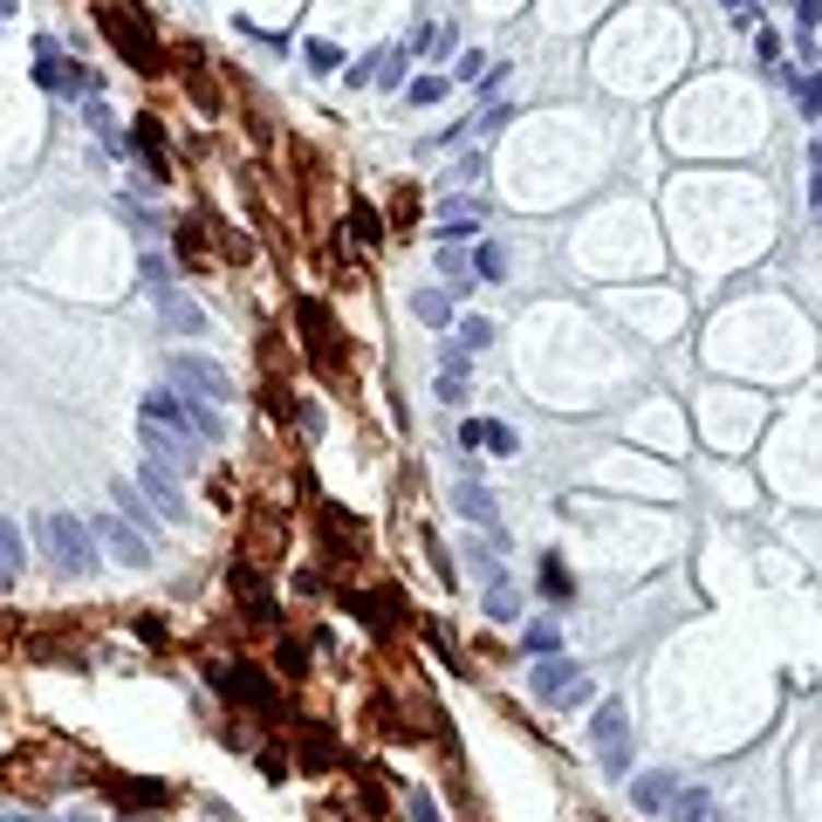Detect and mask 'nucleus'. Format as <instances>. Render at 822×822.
I'll return each instance as SVG.
<instances>
[{"mask_svg": "<svg viewBox=\"0 0 822 822\" xmlns=\"http://www.w3.org/2000/svg\"><path fill=\"white\" fill-rule=\"evenodd\" d=\"M35 542H42V555L56 562L62 576H96V562H103V542H96V528L83 521V514H42L35 521Z\"/></svg>", "mask_w": 822, "mask_h": 822, "instance_id": "1", "label": "nucleus"}, {"mask_svg": "<svg viewBox=\"0 0 822 822\" xmlns=\"http://www.w3.org/2000/svg\"><path fill=\"white\" fill-rule=\"evenodd\" d=\"M206 685H213L226 706H247V713H274L281 706V692H274V679L261 672V665H234V658H226V665L206 672Z\"/></svg>", "mask_w": 822, "mask_h": 822, "instance_id": "2", "label": "nucleus"}, {"mask_svg": "<svg viewBox=\"0 0 822 822\" xmlns=\"http://www.w3.org/2000/svg\"><path fill=\"white\" fill-rule=\"evenodd\" d=\"M144 419H158V425H172V432H192L199 446L220 439V411L199 404V398H186V391H151V398H144Z\"/></svg>", "mask_w": 822, "mask_h": 822, "instance_id": "3", "label": "nucleus"}, {"mask_svg": "<svg viewBox=\"0 0 822 822\" xmlns=\"http://www.w3.org/2000/svg\"><path fill=\"white\" fill-rule=\"evenodd\" d=\"M35 83H42L48 96H62V103H90V96H96V75H90L83 62H69L56 42H35Z\"/></svg>", "mask_w": 822, "mask_h": 822, "instance_id": "4", "label": "nucleus"}, {"mask_svg": "<svg viewBox=\"0 0 822 822\" xmlns=\"http://www.w3.org/2000/svg\"><path fill=\"white\" fill-rule=\"evenodd\" d=\"M589 740H597L603 775H631V713H624V700H603L589 713Z\"/></svg>", "mask_w": 822, "mask_h": 822, "instance_id": "5", "label": "nucleus"}, {"mask_svg": "<svg viewBox=\"0 0 822 822\" xmlns=\"http://www.w3.org/2000/svg\"><path fill=\"white\" fill-rule=\"evenodd\" d=\"M172 391H186V398H199V404H226L234 398V377H226L213 356H172Z\"/></svg>", "mask_w": 822, "mask_h": 822, "instance_id": "6", "label": "nucleus"}, {"mask_svg": "<svg viewBox=\"0 0 822 822\" xmlns=\"http://www.w3.org/2000/svg\"><path fill=\"white\" fill-rule=\"evenodd\" d=\"M96 542L110 562H124V569H151V542H144V528L138 521H117V514H96Z\"/></svg>", "mask_w": 822, "mask_h": 822, "instance_id": "7", "label": "nucleus"}, {"mask_svg": "<svg viewBox=\"0 0 822 822\" xmlns=\"http://www.w3.org/2000/svg\"><path fill=\"white\" fill-rule=\"evenodd\" d=\"M138 432H144V453H151V459H165L172 473H192V459L206 453L192 432H172V425H158V419H138Z\"/></svg>", "mask_w": 822, "mask_h": 822, "instance_id": "8", "label": "nucleus"}, {"mask_svg": "<svg viewBox=\"0 0 822 822\" xmlns=\"http://www.w3.org/2000/svg\"><path fill=\"white\" fill-rule=\"evenodd\" d=\"M138 486H144V501L158 507L165 521H186V514H192V507H186V486H178V473L165 467V459H144V467H138Z\"/></svg>", "mask_w": 822, "mask_h": 822, "instance_id": "9", "label": "nucleus"}, {"mask_svg": "<svg viewBox=\"0 0 822 822\" xmlns=\"http://www.w3.org/2000/svg\"><path fill=\"white\" fill-rule=\"evenodd\" d=\"M576 679H583V665H576L569 651H555V658H535V672H528V685H535V700H549V706H569V692H576Z\"/></svg>", "mask_w": 822, "mask_h": 822, "instance_id": "10", "label": "nucleus"}, {"mask_svg": "<svg viewBox=\"0 0 822 822\" xmlns=\"http://www.w3.org/2000/svg\"><path fill=\"white\" fill-rule=\"evenodd\" d=\"M234 589H240L254 631H281V603H274V589L261 583V569H254V562H240V569H234Z\"/></svg>", "mask_w": 822, "mask_h": 822, "instance_id": "11", "label": "nucleus"}, {"mask_svg": "<svg viewBox=\"0 0 822 822\" xmlns=\"http://www.w3.org/2000/svg\"><path fill=\"white\" fill-rule=\"evenodd\" d=\"M158 322L172 329V337H206V308L186 289H172V281H158Z\"/></svg>", "mask_w": 822, "mask_h": 822, "instance_id": "12", "label": "nucleus"}, {"mask_svg": "<svg viewBox=\"0 0 822 822\" xmlns=\"http://www.w3.org/2000/svg\"><path fill=\"white\" fill-rule=\"evenodd\" d=\"M679 795V775H665V767H645V775H631V809L637 815H665Z\"/></svg>", "mask_w": 822, "mask_h": 822, "instance_id": "13", "label": "nucleus"}, {"mask_svg": "<svg viewBox=\"0 0 822 822\" xmlns=\"http://www.w3.org/2000/svg\"><path fill=\"white\" fill-rule=\"evenodd\" d=\"M453 507L467 514V521H480V528H494V521H501L494 486H480V480H459V486H453Z\"/></svg>", "mask_w": 822, "mask_h": 822, "instance_id": "14", "label": "nucleus"}, {"mask_svg": "<svg viewBox=\"0 0 822 822\" xmlns=\"http://www.w3.org/2000/svg\"><path fill=\"white\" fill-rule=\"evenodd\" d=\"M103 28L117 35V48H124V56H131L138 69H151V62H158V48H151V42L138 35V14H103Z\"/></svg>", "mask_w": 822, "mask_h": 822, "instance_id": "15", "label": "nucleus"}, {"mask_svg": "<svg viewBox=\"0 0 822 822\" xmlns=\"http://www.w3.org/2000/svg\"><path fill=\"white\" fill-rule=\"evenodd\" d=\"M453 289H419V295H411V316H419L425 329H453Z\"/></svg>", "mask_w": 822, "mask_h": 822, "instance_id": "16", "label": "nucleus"}, {"mask_svg": "<svg viewBox=\"0 0 822 822\" xmlns=\"http://www.w3.org/2000/svg\"><path fill=\"white\" fill-rule=\"evenodd\" d=\"M21 569H28V542L14 521H0V583H21Z\"/></svg>", "mask_w": 822, "mask_h": 822, "instance_id": "17", "label": "nucleus"}, {"mask_svg": "<svg viewBox=\"0 0 822 822\" xmlns=\"http://www.w3.org/2000/svg\"><path fill=\"white\" fill-rule=\"evenodd\" d=\"M110 501L124 507V521H138V528H165V514L144 501V486H110Z\"/></svg>", "mask_w": 822, "mask_h": 822, "instance_id": "18", "label": "nucleus"}, {"mask_svg": "<svg viewBox=\"0 0 822 822\" xmlns=\"http://www.w3.org/2000/svg\"><path fill=\"white\" fill-rule=\"evenodd\" d=\"M665 815H672V822H713L719 809H713V795H706V788H679V795H672V809H665Z\"/></svg>", "mask_w": 822, "mask_h": 822, "instance_id": "19", "label": "nucleus"}, {"mask_svg": "<svg viewBox=\"0 0 822 822\" xmlns=\"http://www.w3.org/2000/svg\"><path fill=\"white\" fill-rule=\"evenodd\" d=\"M110 788H124V802H131V809H172V788L165 782H110Z\"/></svg>", "mask_w": 822, "mask_h": 822, "instance_id": "20", "label": "nucleus"}, {"mask_svg": "<svg viewBox=\"0 0 822 822\" xmlns=\"http://www.w3.org/2000/svg\"><path fill=\"white\" fill-rule=\"evenodd\" d=\"M521 651H528V658H555V651H562V631L542 616V624H528V631H521Z\"/></svg>", "mask_w": 822, "mask_h": 822, "instance_id": "21", "label": "nucleus"}, {"mask_svg": "<svg viewBox=\"0 0 822 822\" xmlns=\"http://www.w3.org/2000/svg\"><path fill=\"white\" fill-rule=\"evenodd\" d=\"M138 151H144V165H151V172H158V178H165V172H172V151H165V144H158V124H151V117H144V124H138Z\"/></svg>", "mask_w": 822, "mask_h": 822, "instance_id": "22", "label": "nucleus"}, {"mask_svg": "<svg viewBox=\"0 0 822 822\" xmlns=\"http://www.w3.org/2000/svg\"><path fill=\"white\" fill-rule=\"evenodd\" d=\"M795 110H802V117H822V69L795 75Z\"/></svg>", "mask_w": 822, "mask_h": 822, "instance_id": "23", "label": "nucleus"}, {"mask_svg": "<svg viewBox=\"0 0 822 822\" xmlns=\"http://www.w3.org/2000/svg\"><path fill=\"white\" fill-rule=\"evenodd\" d=\"M486 616H494V624H514V616H521V597H514L507 583H494L486 589Z\"/></svg>", "mask_w": 822, "mask_h": 822, "instance_id": "24", "label": "nucleus"}, {"mask_svg": "<svg viewBox=\"0 0 822 822\" xmlns=\"http://www.w3.org/2000/svg\"><path fill=\"white\" fill-rule=\"evenodd\" d=\"M350 240H356V247H377V240H384V220L371 213V206H356V213H350Z\"/></svg>", "mask_w": 822, "mask_h": 822, "instance_id": "25", "label": "nucleus"}, {"mask_svg": "<svg viewBox=\"0 0 822 822\" xmlns=\"http://www.w3.org/2000/svg\"><path fill=\"white\" fill-rule=\"evenodd\" d=\"M446 90H453V83H446V75H439V69H425V75H419V83H411V90H404V103H419V110H425V103H439Z\"/></svg>", "mask_w": 822, "mask_h": 822, "instance_id": "26", "label": "nucleus"}, {"mask_svg": "<svg viewBox=\"0 0 822 822\" xmlns=\"http://www.w3.org/2000/svg\"><path fill=\"white\" fill-rule=\"evenodd\" d=\"M473 268H480V281H501V274H507V254H501V240H480Z\"/></svg>", "mask_w": 822, "mask_h": 822, "instance_id": "27", "label": "nucleus"}, {"mask_svg": "<svg viewBox=\"0 0 822 822\" xmlns=\"http://www.w3.org/2000/svg\"><path fill=\"white\" fill-rule=\"evenodd\" d=\"M542 589H549V597H569V569H562V555H542Z\"/></svg>", "mask_w": 822, "mask_h": 822, "instance_id": "28", "label": "nucleus"}, {"mask_svg": "<svg viewBox=\"0 0 822 822\" xmlns=\"http://www.w3.org/2000/svg\"><path fill=\"white\" fill-rule=\"evenodd\" d=\"M302 62L316 69V75H329V69H337L343 56H337V48H329V42H308V48H302Z\"/></svg>", "mask_w": 822, "mask_h": 822, "instance_id": "29", "label": "nucleus"}, {"mask_svg": "<svg viewBox=\"0 0 822 822\" xmlns=\"http://www.w3.org/2000/svg\"><path fill=\"white\" fill-rule=\"evenodd\" d=\"M480 446H494V453L507 459V453H521V432H514V425H486V439H480Z\"/></svg>", "mask_w": 822, "mask_h": 822, "instance_id": "30", "label": "nucleus"}, {"mask_svg": "<svg viewBox=\"0 0 822 822\" xmlns=\"http://www.w3.org/2000/svg\"><path fill=\"white\" fill-rule=\"evenodd\" d=\"M809 206L822 213V138L809 144Z\"/></svg>", "mask_w": 822, "mask_h": 822, "instance_id": "31", "label": "nucleus"}, {"mask_svg": "<svg viewBox=\"0 0 822 822\" xmlns=\"http://www.w3.org/2000/svg\"><path fill=\"white\" fill-rule=\"evenodd\" d=\"M459 343H467V350H486V343H494V322H480V316H473L467 329H459Z\"/></svg>", "mask_w": 822, "mask_h": 822, "instance_id": "32", "label": "nucleus"}, {"mask_svg": "<svg viewBox=\"0 0 822 822\" xmlns=\"http://www.w3.org/2000/svg\"><path fill=\"white\" fill-rule=\"evenodd\" d=\"M754 56L775 69V62H782V35H775V28H761V35H754Z\"/></svg>", "mask_w": 822, "mask_h": 822, "instance_id": "33", "label": "nucleus"}, {"mask_svg": "<svg viewBox=\"0 0 822 822\" xmlns=\"http://www.w3.org/2000/svg\"><path fill=\"white\" fill-rule=\"evenodd\" d=\"M404 809H411V822H439V809H432V795H419V788L404 795Z\"/></svg>", "mask_w": 822, "mask_h": 822, "instance_id": "34", "label": "nucleus"}, {"mask_svg": "<svg viewBox=\"0 0 822 822\" xmlns=\"http://www.w3.org/2000/svg\"><path fill=\"white\" fill-rule=\"evenodd\" d=\"M138 637L144 645H165V616H138Z\"/></svg>", "mask_w": 822, "mask_h": 822, "instance_id": "35", "label": "nucleus"}, {"mask_svg": "<svg viewBox=\"0 0 822 822\" xmlns=\"http://www.w3.org/2000/svg\"><path fill=\"white\" fill-rule=\"evenodd\" d=\"M473 75H486V62H480V56H459V69H453V83H473Z\"/></svg>", "mask_w": 822, "mask_h": 822, "instance_id": "36", "label": "nucleus"}, {"mask_svg": "<svg viewBox=\"0 0 822 822\" xmlns=\"http://www.w3.org/2000/svg\"><path fill=\"white\" fill-rule=\"evenodd\" d=\"M795 21H802V28H815V21H822V0H795Z\"/></svg>", "mask_w": 822, "mask_h": 822, "instance_id": "37", "label": "nucleus"}, {"mask_svg": "<svg viewBox=\"0 0 822 822\" xmlns=\"http://www.w3.org/2000/svg\"><path fill=\"white\" fill-rule=\"evenodd\" d=\"M8 14H14V0H0V21H8Z\"/></svg>", "mask_w": 822, "mask_h": 822, "instance_id": "38", "label": "nucleus"}, {"mask_svg": "<svg viewBox=\"0 0 822 822\" xmlns=\"http://www.w3.org/2000/svg\"><path fill=\"white\" fill-rule=\"evenodd\" d=\"M0 822H28V815H0Z\"/></svg>", "mask_w": 822, "mask_h": 822, "instance_id": "39", "label": "nucleus"}, {"mask_svg": "<svg viewBox=\"0 0 822 822\" xmlns=\"http://www.w3.org/2000/svg\"><path fill=\"white\" fill-rule=\"evenodd\" d=\"M727 8H748V0H727Z\"/></svg>", "mask_w": 822, "mask_h": 822, "instance_id": "40", "label": "nucleus"}]
</instances>
